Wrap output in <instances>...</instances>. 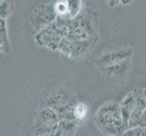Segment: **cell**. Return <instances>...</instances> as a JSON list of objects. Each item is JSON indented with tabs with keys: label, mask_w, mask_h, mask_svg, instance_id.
<instances>
[{
	"label": "cell",
	"mask_w": 146,
	"mask_h": 136,
	"mask_svg": "<svg viewBox=\"0 0 146 136\" xmlns=\"http://www.w3.org/2000/svg\"><path fill=\"white\" fill-rule=\"evenodd\" d=\"M94 122L101 132L108 136H122L128 129L120 104L115 102H106L101 105L94 115Z\"/></svg>",
	"instance_id": "6da1fadb"
},
{
	"label": "cell",
	"mask_w": 146,
	"mask_h": 136,
	"mask_svg": "<svg viewBox=\"0 0 146 136\" xmlns=\"http://www.w3.org/2000/svg\"><path fill=\"white\" fill-rule=\"evenodd\" d=\"M119 104L127 128L146 110V100L143 91L138 89L130 92Z\"/></svg>",
	"instance_id": "7a4b0ae2"
},
{
	"label": "cell",
	"mask_w": 146,
	"mask_h": 136,
	"mask_svg": "<svg viewBox=\"0 0 146 136\" xmlns=\"http://www.w3.org/2000/svg\"><path fill=\"white\" fill-rule=\"evenodd\" d=\"M56 18L57 14L54 9V4L52 3L39 5L30 15V22L36 33L52 25Z\"/></svg>",
	"instance_id": "3957f363"
},
{
	"label": "cell",
	"mask_w": 146,
	"mask_h": 136,
	"mask_svg": "<svg viewBox=\"0 0 146 136\" xmlns=\"http://www.w3.org/2000/svg\"><path fill=\"white\" fill-rule=\"evenodd\" d=\"M133 51V48L130 46H114L101 53L94 63L99 68H103L130 59Z\"/></svg>",
	"instance_id": "277c9868"
},
{
	"label": "cell",
	"mask_w": 146,
	"mask_h": 136,
	"mask_svg": "<svg viewBox=\"0 0 146 136\" xmlns=\"http://www.w3.org/2000/svg\"><path fill=\"white\" fill-rule=\"evenodd\" d=\"M100 70L109 82L114 84H123L128 79L130 73L132 71L131 58L124 60L123 62L100 68Z\"/></svg>",
	"instance_id": "5b68a950"
},
{
	"label": "cell",
	"mask_w": 146,
	"mask_h": 136,
	"mask_svg": "<svg viewBox=\"0 0 146 136\" xmlns=\"http://www.w3.org/2000/svg\"><path fill=\"white\" fill-rule=\"evenodd\" d=\"M62 37L54 31L52 25L43 28L37 32L36 36V41L40 45L49 47L50 49H58V45L62 41Z\"/></svg>",
	"instance_id": "8992f818"
},
{
	"label": "cell",
	"mask_w": 146,
	"mask_h": 136,
	"mask_svg": "<svg viewBox=\"0 0 146 136\" xmlns=\"http://www.w3.org/2000/svg\"><path fill=\"white\" fill-rule=\"evenodd\" d=\"M59 116L55 111L48 106H42L36 113V122L46 124H58Z\"/></svg>",
	"instance_id": "52a82bcc"
},
{
	"label": "cell",
	"mask_w": 146,
	"mask_h": 136,
	"mask_svg": "<svg viewBox=\"0 0 146 136\" xmlns=\"http://www.w3.org/2000/svg\"><path fill=\"white\" fill-rule=\"evenodd\" d=\"M74 119L77 124L81 123L88 113V107L84 103H76L74 106Z\"/></svg>",
	"instance_id": "ba28073f"
},
{
	"label": "cell",
	"mask_w": 146,
	"mask_h": 136,
	"mask_svg": "<svg viewBox=\"0 0 146 136\" xmlns=\"http://www.w3.org/2000/svg\"><path fill=\"white\" fill-rule=\"evenodd\" d=\"M68 7V16L70 18H75L79 16L82 9V0H65Z\"/></svg>",
	"instance_id": "9c48e42d"
},
{
	"label": "cell",
	"mask_w": 146,
	"mask_h": 136,
	"mask_svg": "<svg viewBox=\"0 0 146 136\" xmlns=\"http://www.w3.org/2000/svg\"><path fill=\"white\" fill-rule=\"evenodd\" d=\"M0 43L3 44L4 51L7 52L9 50V42L6 27V19L2 18H0Z\"/></svg>",
	"instance_id": "30bf717a"
},
{
	"label": "cell",
	"mask_w": 146,
	"mask_h": 136,
	"mask_svg": "<svg viewBox=\"0 0 146 136\" xmlns=\"http://www.w3.org/2000/svg\"><path fill=\"white\" fill-rule=\"evenodd\" d=\"M13 0H0V18L6 19L13 11Z\"/></svg>",
	"instance_id": "8fae6325"
},
{
	"label": "cell",
	"mask_w": 146,
	"mask_h": 136,
	"mask_svg": "<svg viewBox=\"0 0 146 136\" xmlns=\"http://www.w3.org/2000/svg\"><path fill=\"white\" fill-rule=\"evenodd\" d=\"M54 9L57 14V17H65L68 16V7L65 0H57L54 3Z\"/></svg>",
	"instance_id": "7c38bea8"
},
{
	"label": "cell",
	"mask_w": 146,
	"mask_h": 136,
	"mask_svg": "<svg viewBox=\"0 0 146 136\" xmlns=\"http://www.w3.org/2000/svg\"><path fill=\"white\" fill-rule=\"evenodd\" d=\"M122 136H146V127H133L127 129Z\"/></svg>",
	"instance_id": "4fadbf2b"
},
{
	"label": "cell",
	"mask_w": 146,
	"mask_h": 136,
	"mask_svg": "<svg viewBox=\"0 0 146 136\" xmlns=\"http://www.w3.org/2000/svg\"><path fill=\"white\" fill-rule=\"evenodd\" d=\"M106 2L110 7H115L118 4H120V0H106Z\"/></svg>",
	"instance_id": "5bb4252c"
},
{
	"label": "cell",
	"mask_w": 146,
	"mask_h": 136,
	"mask_svg": "<svg viewBox=\"0 0 146 136\" xmlns=\"http://www.w3.org/2000/svg\"><path fill=\"white\" fill-rule=\"evenodd\" d=\"M133 2V0H120V4L123 6H129V5Z\"/></svg>",
	"instance_id": "9a60e30c"
},
{
	"label": "cell",
	"mask_w": 146,
	"mask_h": 136,
	"mask_svg": "<svg viewBox=\"0 0 146 136\" xmlns=\"http://www.w3.org/2000/svg\"><path fill=\"white\" fill-rule=\"evenodd\" d=\"M142 91H143V95H144V98H145V100H146V88L143 89Z\"/></svg>",
	"instance_id": "2e32d148"
},
{
	"label": "cell",
	"mask_w": 146,
	"mask_h": 136,
	"mask_svg": "<svg viewBox=\"0 0 146 136\" xmlns=\"http://www.w3.org/2000/svg\"><path fill=\"white\" fill-rule=\"evenodd\" d=\"M2 50H4V47H3V44L0 43V51H2Z\"/></svg>",
	"instance_id": "e0dca14e"
}]
</instances>
